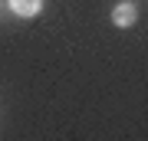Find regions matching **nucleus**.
<instances>
[{"instance_id": "nucleus-2", "label": "nucleus", "mask_w": 148, "mask_h": 141, "mask_svg": "<svg viewBox=\"0 0 148 141\" xmlns=\"http://www.w3.org/2000/svg\"><path fill=\"white\" fill-rule=\"evenodd\" d=\"M10 10L16 16H23V20H30V16H36L43 10V0H10Z\"/></svg>"}, {"instance_id": "nucleus-1", "label": "nucleus", "mask_w": 148, "mask_h": 141, "mask_svg": "<svg viewBox=\"0 0 148 141\" xmlns=\"http://www.w3.org/2000/svg\"><path fill=\"white\" fill-rule=\"evenodd\" d=\"M135 20H138L135 3H119L115 10H112V23H115V26H132Z\"/></svg>"}]
</instances>
